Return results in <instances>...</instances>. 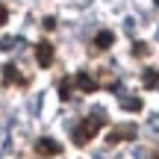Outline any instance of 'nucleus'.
Segmentation results:
<instances>
[{
	"mask_svg": "<svg viewBox=\"0 0 159 159\" xmlns=\"http://www.w3.org/2000/svg\"><path fill=\"white\" fill-rule=\"evenodd\" d=\"M106 121H109V118H106V112H103V109H91V115H89V118H85L83 124H80L77 130H74V144H77V148L89 144L91 139L97 136V130L106 124Z\"/></svg>",
	"mask_w": 159,
	"mask_h": 159,
	"instance_id": "obj_1",
	"label": "nucleus"
},
{
	"mask_svg": "<svg viewBox=\"0 0 159 159\" xmlns=\"http://www.w3.org/2000/svg\"><path fill=\"white\" fill-rule=\"evenodd\" d=\"M35 62H39V68H50V62H53V44L50 41H39L35 44Z\"/></svg>",
	"mask_w": 159,
	"mask_h": 159,
	"instance_id": "obj_2",
	"label": "nucleus"
},
{
	"mask_svg": "<svg viewBox=\"0 0 159 159\" xmlns=\"http://www.w3.org/2000/svg\"><path fill=\"white\" fill-rule=\"evenodd\" d=\"M136 124H121V127H115L112 133H109V139L106 142L109 144H118V142H124V139H136Z\"/></svg>",
	"mask_w": 159,
	"mask_h": 159,
	"instance_id": "obj_3",
	"label": "nucleus"
},
{
	"mask_svg": "<svg viewBox=\"0 0 159 159\" xmlns=\"http://www.w3.org/2000/svg\"><path fill=\"white\" fill-rule=\"evenodd\" d=\"M35 150H39L41 156H59L62 153V144H59L56 139H39V142H35Z\"/></svg>",
	"mask_w": 159,
	"mask_h": 159,
	"instance_id": "obj_4",
	"label": "nucleus"
},
{
	"mask_svg": "<svg viewBox=\"0 0 159 159\" xmlns=\"http://www.w3.org/2000/svg\"><path fill=\"white\" fill-rule=\"evenodd\" d=\"M3 83L6 85H21V89H24V85H27V77L18 74L15 65H3Z\"/></svg>",
	"mask_w": 159,
	"mask_h": 159,
	"instance_id": "obj_5",
	"label": "nucleus"
},
{
	"mask_svg": "<svg viewBox=\"0 0 159 159\" xmlns=\"http://www.w3.org/2000/svg\"><path fill=\"white\" fill-rule=\"evenodd\" d=\"M74 85L80 91H85V94H91V91H97V80L94 77H89L85 71H80V74L74 77Z\"/></svg>",
	"mask_w": 159,
	"mask_h": 159,
	"instance_id": "obj_6",
	"label": "nucleus"
},
{
	"mask_svg": "<svg viewBox=\"0 0 159 159\" xmlns=\"http://www.w3.org/2000/svg\"><path fill=\"white\" fill-rule=\"evenodd\" d=\"M112 41H115V35L109 33V30H103V33L94 35V47H97V50H109V47H112Z\"/></svg>",
	"mask_w": 159,
	"mask_h": 159,
	"instance_id": "obj_7",
	"label": "nucleus"
},
{
	"mask_svg": "<svg viewBox=\"0 0 159 159\" xmlns=\"http://www.w3.org/2000/svg\"><path fill=\"white\" fill-rule=\"evenodd\" d=\"M142 83H144V89H156V85H159V71L156 68H144Z\"/></svg>",
	"mask_w": 159,
	"mask_h": 159,
	"instance_id": "obj_8",
	"label": "nucleus"
},
{
	"mask_svg": "<svg viewBox=\"0 0 159 159\" xmlns=\"http://www.w3.org/2000/svg\"><path fill=\"white\" fill-rule=\"evenodd\" d=\"M121 106L130 112H142V97H121Z\"/></svg>",
	"mask_w": 159,
	"mask_h": 159,
	"instance_id": "obj_9",
	"label": "nucleus"
},
{
	"mask_svg": "<svg viewBox=\"0 0 159 159\" xmlns=\"http://www.w3.org/2000/svg\"><path fill=\"white\" fill-rule=\"evenodd\" d=\"M18 44H21V39H15V35H6V39H0V50H6V53L15 50Z\"/></svg>",
	"mask_w": 159,
	"mask_h": 159,
	"instance_id": "obj_10",
	"label": "nucleus"
},
{
	"mask_svg": "<svg viewBox=\"0 0 159 159\" xmlns=\"http://www.w3.org/2000/svg\"><path fill=\"white\" fill-rule=\"evenodd\" d=\"M71 91H74V83H71V80H62V83H59V97H62V100H71Z\"/></svg>",
	"mask_w": 159,
	"mask_h": 159,
	"instance_id": "obj_11",
	"label": "nucleus"
},
{
	"mask_svg": "<svg viewBox=\"0 0 159 159\" xmlns=\"http://www.w3.org/2000/svg\"><path fill=\"white\" fill-rule=\"evenodd\" d=\"M133 53H136V56H148V44H144V41H136V44H133Z\"/></svg>",
	"mask_w": 159,
	"mask_h": 159,
	"instance_id": "obj_12",
	"label": "nucleus"
},
{
	"mask_svg": "<svg viewBox=\"0 0 159 159\" xmlns=\"http://www.w3.org/2000/svg\"><path fill=\"white\" fill-rule=\"evenodd\" d=\"M41 27H44V30H53V27H56V18H44V21H41Z\"/></svg>",
	"mask_w": 159,
	"mask_h": 159,
	"instance_id": "obj_13",
	"label": "nucleus"
},
{
	"mask_svg": "<svg viewBox=\"0 0 159 159\" xmlns=\"http://www.w3.org/2000/svg\"><path fill=\"white\" fill-rule=\"evenodd\" d=\"M148 127H150V130H159V118H156V115H150V118H148Z\"/></svg>",
	"mask_w": 159,
	"mask_h": 159,
	"instance_id": "obj_14",
	"label": "nucleus"
},
{
	"mask_svg": "<svg viewBox=\"0 0 159 159\" xmlns=\"http://www.w3.org/2000/svg\"><path fill=\"white\" fill-rule=\"evenodd\" d=\"M6 21H9V12H6V6H0V27H3Z\"/></svg>",
	"mask_w": 159,
	"mask_h": 159,
	"instance_id": "obj_15",
	"label": "nucleus"
},
{
	"mask_svg": "<svg viewBox=\"0 0 159 159\" xmlns=\"http://www.w3.org/2000/svg\"><path fill=\"white\" fill-rule=\"evenodd\" d=\"M153 3H159V0H153Z\"/></svg>",
	"mask_w": 159,
	"mask_h": 159,
	"instance_id": "obj_16",
	"label": "nucleus"
}]
</instances>
